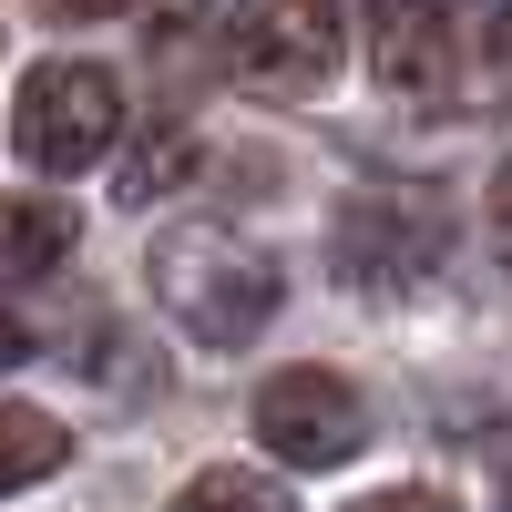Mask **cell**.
<instances>
[{
	"label": "cell",
	"mask_w": 512,
	"mask_h": 512,
	"mask_svg": "<svg viewBox=\"0 0 512 512\" xmlns=\"http://www.w3.org/2000/svg\"><path fill=\"white\" fill-rule=\"evenodd\" d=\"M154 297L195 349H246L277 318V256L246 246L236 226H175L154 246Z\"/></svg>",
	"instance_id": "6da1fadb"
},
{
	"label": "cell",
	"mask_w": 512,
	"mask_h": 512,
	"mask_svg": "<svg viewBox=\"0 0 512 512\" xmlns=\"http://www.w3.org/2000/svg\"><path fill=\"white\" fill-rule=\"evenodd\" d=\"M113 134H123V82L103 62H41V72H21L11 144L41 164V175H82V164H103Z\"/></svg>",
	"instance_id": "7a4b0ae2"
},
{
	"label": "cell",
	"mask_w": 512,
	"mask_h": 512,
	"mask_svg": "<svg viewBox=\"0 0 512 512\" xmlns=\"http://www.w3.org/2000/svg\"><path fill=\"white\" fill-rule=\"evenodd\" d=\"M226 72L256 103H308L338 72V0H236L226 11Z\"/></svg>",
	"instance_id": "3957f363"
},
{
	"label": "cell",
	"mask_w": 512,
	"mask_h": 512,
	"mask_svg": "<svg viewBox=\"0 0 512 512\" xmlns=\"http://www.w3.org/2000/svg\"><path fill=\"white\" fill-rule=\"evenodd\" d=\"M256 441H267L287 472H328V461H349L369 441V410L338 369H277L267 390H256Z\"/></svg>",
	"instance_id": "277c9868"
},
{
	"label": "cell",
	"mask_w": 512,
	"mask_h": 512,
	"mask_svg": "<svg viewBox=\"0 0 512 512\" xmlns=\"http://www.w3.org/2000/svg\"><path fill=\"white\" fill-rule=\"evenodd\" d=\"M328 256H338V277L349 287H379V297H400L441 267V216L431 205H410V195H349L338 205V226H328Z\"/></svg>",
	"instance_id": "5b68a950"
},
{
	"label": "cell",
	"mask_w": 512,
	"mask_h": 512,
	"mask_svg": "<svg viewBox=\"0 0 512 512\" xmlns=\"http://www.w3.org/2000/svg\"><path fill=\"white\" fill-rule=\"evenodd\" d=\"M451 52H461L451 0H369V72L390 93H441Z\"/></svg>",
	"instance_id": "8992f818"
},
{
	"label": "cell",
	"mask_w": 512,
	"mask_h": 512,
	"mask_svg": "<svg viewBox=\"0 0 512 512\" xmlns=\"http://www.w3.org/2000/svg\"><path fill=\"white\" fill-rule=\"evenodd\" d=\"M72 256V216L41 195H0V277H52Z\"/></svg>",
	"instance_id": "52a82bcc"
},
{
	"label": "cell",
	"mask_w": 512,
	"mask_h": 512,
	"mask_svg": "<svg viewBox=\"0 0 512 512\" xmlns=\"http://www.w3.org/2000/svg\"><path fill=\"white\" fill-rule=\"evenodd\" d=\"M62 420L52 410H31V400H0V492H31V482H52L62 472Z\"/></svg>",
	"instance_id": "ba28073f"
},
{
	"label": "cell",
	"mask_w": 512,
	"mask_h": 512,
	"mask_svg": "<svg viewBox=\"0 0 512 512\" xmlns=\"http://www.w3.org/2000/svg\"><path fill=\"white\" fill-rule=\"evenodd\" d=\"M175 175H185V144H154V154L134 164V175H123V205H154V195L175 185Z\"/></svg>",
	"instance_id": "9c48e42d"
},
{
	"label": "cell",
	"mask_w": 512,
	"mask_h": 512,
	"mask_svg": "<svg viewBox=\"0 0 512 512\" xmlns=\"http://www.w3.org/2000/svg\"><path fill=\"white\" fill-rule=\"evenodd\" d=\"M195 502H277L267 472H195Z\"/></svg>",
	"instance_id": "30bf717a"
},
{
	"label": "cell",
	"mask_w": 512,
	"mask_h": 512,
	"mask_svg": "<svg viewBox=\"0 0 512 512\" xmlns=\"http://www.w3.org/2000/svg\"><path fill=\"white\" fill-rule=\"evenodd\" d=\"M482 82H492V93H512V11H502L492 41H482Z\"/></svg>",
	"instance_id": "8fae6325"
},
{
	"label": "cell",
	"mask_w": 512,
	"mask_h": 512,
	"mask_svg": "<svg viewBox=\"0 0 512 512\" xmlns=\"http://www.w3.org/2000/svg\"><path fill=\"white\" fill-rule=\"evenodd\" d=\"M492 256H502V267H512V164H502V175H492Z\"/></svg>",
	"instance_id": "7c38bea8"
},
{
	"label": "cell",
	"mask_w": 512,
	"mask_h": 512,
	"mask_svg": "<svg viewBox=\"0 0 512 512\" xmlns=\"http://www.w3.org/2000/svg\"><path fill=\"white\" fill-rule=\"evenodd\" d=\"M52 21H103V11H134V0H41Z\"/></svg>",
	"instance_id": "4fadbf2b"
},
{
	"label": "cell",
	"mask_w": 512,
	"mask_h": 512,
	"mask_svg": "<svg viewBox=\"0 0 512 512\" xmlns=\"http://www.w3.org/2000/svg\"><path fill=\"white\" fill-rule=\"evenodd\" d=\"M31 359V338H21V318H0V369H21Z\"/></svg>",
	"instance_id": "5bb4252c"
}]
</instances>
